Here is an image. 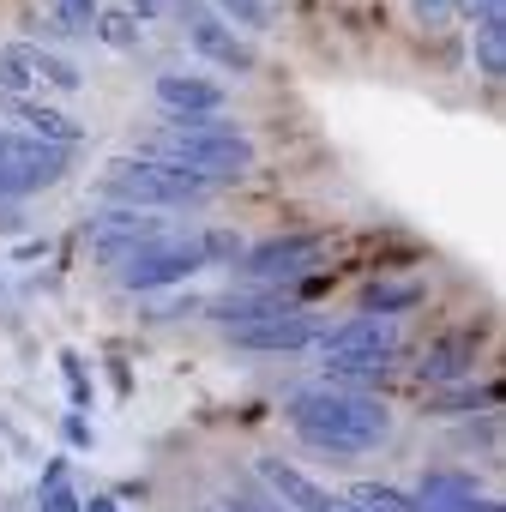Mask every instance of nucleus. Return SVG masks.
Wrapping results in <instances>:
<instances>
[{
	"label": "nucleus",
	"instance_id": "obj_32",
	"mask_svg": "<svg viewBox=\"0 0 506 512\" xmlns=\"http://www.w3.org/2000/svg\"><path fill=\"white\" fill-rule=\"evenodd\" d=\"M452 7H458V0H452Z\"/></svg>",
	"mask_w": 506,
	"mask_h": 512
},
{
	"label": "nucleus",
	"instance_id": "obj_2",
	"mask_svg": "<svg viewBox=\"0 0 506 512\" xmlns=\"http://www.w3.org/2000/svg\"><path fill=\"white\" fill-rule=\"evenodd\" d=\"M139 157L181 163V169L205 175L211 187H217V181H241V175L253 169V145H247V133H241L235 121H223V109H217V115H169V121L139 145Z\"/></svg>",
	"mask_w": 506,
	"mask_h": 512
},
{
	"label": "nucleus",
	"instance_id": "obj_30",
	"mask_svg": "<svg viewBox=\"0 0 506 512\" xmlns=\"http://www.w3.org/2000/svg\"><path fill=\"white\" fill-rule=\"evenodd\" d=\"M0 440H19V434H13V428H7V422H0Z\"/></svg>",
	"mask_w": 506,
	"mask_h": 512
},
{
	"label": "nucleus",
	"instance_id": "obj_9",
	"mask_svg": "<svg viewBox=\"0 0 506 512\" xmlns=\"http://www.w3.org/2000/svg\"><path fill=\"white\" fill-rule=\"evenodd\" d=\"M398 314H356L344 326H326L320 332V356H380V362H398Z\"/></svg>",
	"mask_w": 506,
	"mask_h": 512
},
{
	"label": "nucleus",
	"instance_id": "obj_5",
	"mask_svg": "<svg viewBox=\"0 0 506 512\" xmlns=\"http://www.w3.org/2000/svg\"><path fill=\"white\" fill-rule=\"evenodd\" d=\"M193 272H205V253H199V235L187 241V235H151V241H139L127 260L115 266V284L121 290H169V284H187Z\"/></svg>",
	"mask_w": 506,
	"mask_h": 512
},
{
	"label": "nucleus",
	"instance_id": "obj_28",
	"mask_svg": "<svg viewBox=\"0 0 506 512\" xmlns=\"http://www.w3.org/2000/svg\"><path fill=\"white\" fill-rule=\"evenodd\" d=\"M127 13H133V19H157V13H163V0H127Z\"/></svg>",
	"mask_w": 506,
	"mask_h": 512
},
{
	"label": "nucleus",
	"instance_id": "obj_8",
	"mask_svg": "<svg viewBox=\"0 0 506 512\" xmlns=\"http://www.w3.org/2000/svg\"><path fill=\"white\" fill-rule=\"evenodd\" d=\"M320 320L308 308H290V314H266V320H247V326H229L235 350H260V356H290V350H308L320 344Z\"/></svg>",
	"mask_w": 506,
	"mask_h": 512
},
{
	"label": "nucleus",
	"instance_id": "obj_13",
	"mask_svg": "<svg viewBox=\"0 0 506 512\" xmlns=\"http://www.w3.org/2000/svg\"><path fill=\"white\" fill-rule=\"evenodd\" d=\"M0 109H7L13 121H19V133H37V139H55V145H79V121L73 115H61V109H49V103H37L31 91H0Z\"/></svg>",
	"mask_w": 506,
	"mask_h": 512
},
{
	"label": "nucleus",
	"instance_id": "obj_24",
	"mask_svg": "<svg viewBox=\"0 0 506 512\" xmlns=\"http://www.w3.org/2000/svg\"><path fill=\"white\" fill-rule=\"evenodd\" d=\"M494 398H500V386H458V392H440L434 398V416H464V410L494 404Z\"/></svg>",
	"mask_w": 506,
	"mask_h": 512
},
{
	"label": "nucleus",
	"instance_id": "obj_22",
	"mask_svg": "<svg viewBox=\"0 0 506 512\" xmlns=\"http://www.w3.org/2000/svg\"><path fill=\"white\" fill-rule=\"evenodd\" d=\"M37 85V73H31V61H25V43H13V49H0V91H31Z\"/></svg>",
	"mask_w": 506,
	"mask_h": 512
},
{
	"label": "nucleus",
	"instance_id": "obj_23",
	"mask_svg": "<svg viewBox=\"0 0 506 512\" xmlns=\"http://www.w3.org/2000/svg\"><path fill=\"white\" fill-rule=\"evenodd\" d=\"M199 253H205V266H235L247 247H241L235 229H205V235H199Z\"/></svg>",
	"mask_w": 506,
	"mask_h": 512
},
{
	"label": "nucleus",
	"instance_id": "obj_12",
	"mask_svg": "<svg viewBox=\"0 0 506 512\" xmlns=\"http://www.w3.org/2000/svg\"><path fill=\"white\" fill-rule=\"evenodd\" d=\"M476 25H470V55L482 79H506V0H470Z\"/></svg>",
	"mask_w": 506,
	"mask_h": 512
},
{
	"label": "nucleus",
	"instance_id": "obj_16",
	"mask_svg": "<svg viewBox=\"0 0 506 512\" xmlns=\"http://www.w3.org/2000/svg\"><path fill=\"white\" fill-rule=\"evenodd\" d=\"M470 362H476V338L470 332H458V338H440L428 356H422V386H452V380H464L470 374Z\"/></svg>",
	"mask_w": 506,
	"mask_h": 512
},
{
	"label": "nucleus",
	"instance_id": "obj_3",
	"mask_svg": "<svg viewBox=\"0 0 506 512\" xmlns=\"http://www.w3.org/2000/svg\"><path fill=\"white\" fill-rule=\"evenodd\" d=\"M97 193L115 205H139V211H181V205H205L217 187L181 163H163V157H115L103 169Z\"/></svg>",
	"mask_w": 506,
	"mask_h": 512
},
{
	"label": "nucleus",
	"instance_id": "obj_26",
	"mask_svg": "<svg viewBox=\"0 0 506 512\" xmlns=\"http://www.w3.org/2000/svg\"><path fill=\"white\" fill-rule=\"evenodd\" d=\"M410 13H416L428 31H440V25L452 19V0H410Z\"/></svg>",
	"mask_w": 506,
	"mask_h": 512
},
{
	"label": "nucleus",
	"instance_id": "obj_25",
	"mask_svg": "<svg viewBox=\"0 0 506 512\" xmlns=\"http://www.w3.org/2000/svg\"><path fill=\"white\" fill-rule=\"evenodd\" d=\"M61 374H67V386H73V410L85 416V410H91V380H85V362H79L73 350L61 356Z\"/></svg>",
	"mask_w": 506,
	"mask_h": 512
},
{
	"label": "nucleus",
	"instance_id": "obj_20",
	"mask_svg": "<svg viewBox=\"0 0 506 512\" xmlns=\"http://www.w3.org/2000/svg\"><path fill=\"white\" fill-rule=\"evenodd\" d=\"M416 302H422L416 284H374V290L362 296V314H404V308H416Z\"/></svg>",
	"mask_w": 506,
	"mask_h": 512
},
{
	"label": "nucleus",
	"instance_id": "obj_10",
	"mask_svg": "<svg viewBox=\"0 0 506 512\" xmlns=\"http://www.w3.org/2000/svg\"><path fill=\"white\" fill-rule=\"evenodd\" d=\"M85 235L97 241V260H103V266H121L139 241L163 235V217H139V205H103V211L85 223Z\"/></svg>",
	"mask_w": 506,
	"mask_h": 512
},
{
	"label": "nucleus",
	"instance_id": "obj_27",
	"mask_svg": "<svg viewBox=\"0 0 506 512\" xmlns=\"http://www.w3.org/2000/svg\"><path fill=\"white\" fill-rule=\"evenodd\" d=\"M223 512H284V506H272L260 494H235V500H223Z\"/></svg>",
	"mask_w": 506,
	"mask_h": 512
},
{
	"label": "nucleus",
	"instance_id": "obj_11",
	"mask_svg": "<svg viewBox=\"0 0 506 512\" xmlns=\"http://www.w3.org/2000/svg\"><path fill=\"white\" fill-rule=\"evenodd\" d=\"M253 470H260V482H266L290 512H338V506H344L332 488H320L314 476H302V470H296V464H284V458H260Z\"/></svg>",
	"mask_w": 506,
	"mask_h": 512
},
{
	"label": "nucleus",
	"instance_id": "obj_6",
	"mask_svg": "<svg viewBox=\"0 0 506 512\" xmlns=\"http://www.w3.org/2000/svg\"><path fill=\"white\" fill-rule=\"evenodd\" d=\"M320 253H326L320 235H272L260 247H247L235 260V272L247 284H296V278H308L320 266Z\"/></svg>",
	"mask_w": 506,
	"mask_h": 512
},
{
	"label": "nucleus",
	"instance_id": "obj_7",
	"mask_svg": "<svg viewBox=\"0 0 506 512\" xmlns=\"http://www.w3.org/2000/svg\"><path fill=\"white\" fill-rule=\"evenodd\" d=\"M181 19H187V49H193L199 61L229 67V73H253V67H260L253 43H247L229 19H217L211 7H199V0H181Z\"/></svg>",
	"mask_w": 506,
	"mask_h": 512
},
{
	"label": "nucleus",
	"instance_id": "obj_14",
	"mask_svg": "<svg viewBox=\"0 0 506 512\" xmlns=\"http://www.w3.org/2000/svg\"><path fill=\"white\" fill-rule=\"evenodd\" d=\"M157 103L169 115H217L223 109V85H211L199 73H157Z\"/></svg>",
	"mask_w": 506,
	"mask_h": 512
},
{
	"label": "nucleus",
	"instance_id": "obj_4",
	"mask_svg": "<svg viewBox=\"0 0 506 512\" xmlns=\"http://www.w3.org/2000/svg\"><path fill=\"white\" fill-rule=\"evenodd\" d=\"M67 169H73V145L0 127V193H7V199H31L43 187H61Z\"/></svg>",
	"mask_w": 506,
	"mask_h": 512
},
{
	"label": "nucleus",
	"instance_id": "obj_19",
	"mask_svg": "<svg viewBox=\"0 0 506 512\" xmlns=\"http://www.w3.org/2000/svg\"><path fill=\"white\" fill-rule=\"evenodd\" d=\"M211 13L241 31H272V0H211Z\"/></svg>",
	"mask_w": 506,
	"mask_h": 512
},
{
	"label": "nucleus",
	"instance_id": "obj_15",
	"mask_svg": "<svg viewBox=\"0 0 506 512\" xmlns=\"http://www.w3.org/2000/svg\"><path fill=\"white\" fill-rule=\"evenodd\" d=\"M416 500H428V506H440V512H476L482 488H476L470 470H422V476H416Z\"/></svg>",
	"mask_w": 506,
	"mask_h": 512
},
{
	"label": "nucleus",
	"instance_id": "obj_31",
	"mask_svg": "<svg viewBox=\"0 0 506 512\" xmlns=\"http://www.w3.org/2000/svg\"><path fill=\"white\" fill-rule=\"evenodd\" d=\"M338 512H356V506H338Z\"/></svg>",
	"mask_w": 506,
	"mask_h": 512
},
{
	"label": "nucleus",
	"instance_id": "obj_18",
	"mask_svg": "<svg viewBox=\"0 0 506 512\" xmlns=\"http://www.w3.org/2000/svg\"><path fill=\"white\" fill-rule=\"evenodd\" d=\"M97 0H49V25L55 37H91L97 31Z\"/></svg>",
	"mask_w": 506,
	"mask_h": 512
},
{
	"label": "nucleus",
	"instance_id": "obj_1",
	"mask_svg": "<svg viewBox=\"0 0 506 512\" xmlns=\"http://www.w3.org/2000/svg\"><path fill=\"white\" fill-rule=\"evenodd\" d=\"M284 416H290V428H296L314 452H332V458L380 452L386 434H392V416H386V404H380L374 392H362V386H332V380L290 392Z\"/></svg>",
	"mask_w": 506,
	"mask_h": 512
},
{
	"label": "nucleus",
	"instance_id": "obj_29",
	"mask_svg": "<svg viewBox=\"0 0 506 512\" xmlns=\"http://www.w3.org/2000/svg\"><path fill=\"white\" fill-rule=\"evenodd\" d=\"M85 512H121V506H115L109 494H91V500H85Z\"/></svg>",
	"mask_w": 506,
	"mask_h": 512
},
{
	"label": "nucleus",
	"instance_id": "obj_21",
	"mask_svg": "<svg viewBox=\"0 0 506 512\" xmlns=\"http://www.w3.org/2000/svg\"><path fill=\"white\" fill-rule=\"evenodd\" d=\"M139 25L145 19H133V13H97V31L91 37H103L109 49H139Z\"/></svg>",
	"mask_w": 506,
	"mask_h": 512
},
{
	"label": "nucleus",
	"instance_id": "obj_17",
	"mask_svg": "<svg viewBox=\"0 0 506 512\" xmlns=\"http://www.w3.org/2000/svg\"><path fill=\"white\" fill-rule=\"evenodd\" d=\"M25 61H31L37 85H55V91H79V85H85V73H79L67 55H55V49H37V43H25Z\"/></svg>",
	"mask_w": 506,
	"mask_h": 512
}]
</instances>
